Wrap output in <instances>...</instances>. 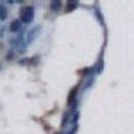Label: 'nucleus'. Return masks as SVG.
Wrapping results in <instances>:
<instances>
[{
  "label": "nucleus",
  "instance_id": "3",
  "mask_svg": "<svg viewBox=\"0 0 134 134\" xmlns=\"http://www.w3.org/2000/svg\"><path fill=\"white\" fill-rule=\"evenodd\" d=\"M9 31L14 32V34L21 32V21H20V20H13V21L9 23Z\"/></svg>",
  "mask_w": 134,
  "mask_h": 134
},
{
  "label": "nucleus",
  "instance_id": "11",
  "mask_svg": "<svg viewBox=\"0 0 134 134\" xmlns=\"http://www.w3.org/2000/svg\"><path fill=\"white\" fill-rule=\"evenodd\" d=\"M68 122H70V114L66 113V114H64V118H63V122H61V125H63V127H64V125L68 124Z\"/></svg>",
  "mask_w": 134,
  "mask_h": 134
},
{
  "label": "nucleus",
  "instance_id": "7",
  "mask_svg": "<svg viewBox=\"0 0 134 134\" xmlns=\"http://www.w3.org/2000/svg\"><path fill=\"white\" fill-rule=\"evenodd\" d=\"M102 68H104V59L100 57V59L97 61V64H95V68H91V70H93V73H100V72H102Z\"/></svg>",
  "mask_w": 134,
  "mask_h": 134
},
{
  "label": "nucleus",
  "instance_id": "5",
  "mask_svg": "<svg viewBox=\"0 0 134 134\" xmlns=\"http://www.w3.org/2000/svg\"><path fill=\"white\" fill-rule=\"evenodd\" d=\"M61 9H63V2H61V0H52V2H50V11L59 13Z\"/></svg>",
  "mask_w": 134,
  "mask_h": 134
},
{
  "label": "nucleus",
  "instance_id": "12",
  "mask_svg": "<svg viewBox=\"0 0 134 134\" xmlns=\"http://www.w3.org/2000/svg\"><path fill=\"white\" fill-rule=\"evenodd\" d=\"M13 57H14V52H13V50H11V52H7L5 59H7V61H13Z\"/></svg>",
  "mask_w": 134,
  "mask_h": 134
},
{
  "label": "nucleus",
  "instance_id": "10",
  "mask_svg": "<svg viewBox=\"0 0 134 134\" xmlns=\"http://www.w3.org/2000/svg\"><path fill=\"white\" fill-rule=\"evenodd\" d=\"M88 73H93L91 68H82V70H79V75H81V77H88Z\"/></svg>",
  "mask_w": 134,
  "mask_h": 134
},
{
  "label": "nucleus",
  "instance_id": "8",
  "mask_svg": "<svg viewBox=\"0 0 134 134\" xmlns=\"http://www.w3.org/2000/svg\"><path fill=\"white\" fill-rule=\"evenodd\" d=\"M5 18H7V7H5V5L2 4V5H0V20L4 21Z\"/></svg>",
  "mask_w": 134,
  "mask_h": 134
},
{
  "label": "nucleus",
  "instance_id": "1",
  "mask_svg": "<svg viewBox=\"0 0 134 134\" xmlns=\"http://www.w3.org/2000/svg\"><path fill=\"white\" fill-rule=\"evenodd\" d=\"M32 18H34V5H21V9H20L21 25L23 23H32Z\"/></svg>",
  "mask_w": 134,
  "mask_h": 134
},
{
  "label": "nucleus",
  "instance_id": "14",
  "mask_svg": "<svg viewBox=\"0 0 134 134\" xmlns=\"http://www.w3.org/2000/svg\"><path fill=\"white\" fill-rule=\"evenodd\" d=\"M77 129H79V127H77V125H73L72 129H70V131H68V134H75V132H77Z\"/></svg>",
  "mask_w": 134,
  "mask_h": 134
},
{
  "label": "nucleus",
  "instance_id": "13",
  "mask_svg": "<svg viewBox=\"0 0 134 134\" xmlns=\"http://www.w3.org/2000/svg\"><path fill=\"white\" fill-rule=\"evenodd\" d=\"M93 81H95V77H90V79L86 81V88H90V86L93 84Z\"/></svg>",
  "mask_w": 134,
  "mask_h": 134
},
{
  "label": "nucleus",
  "instance_id": "2",
  "mask_svg": "<svg viewBox=\"0 0 134 134\" xmlns=\"http://www.w3.org/2000/svg\"><path fill=\"white\" fill-rule=\"evenodd\" d=\"M79 90H81V86H75V88H72V91L68 93V100H66V104H68V107H70L72 111H75V107H77V97H79Z\"/></svg>",
  "mask_w": 134,
  "mask_h": 134
},
{
  "label": "nucleus",
  "instance_id": "9",
  "mask_svg": "<svg viewBox=\"0 0 134 134\" xmlns=\"http://www.w3.org/2000/svg\"><path fill=\"white\" fill-rule=\"evenodd\" d=\"M77 120H79V111L75 109V111H72V116H70V122H72L73 125H77Z\"/></svg>",
  "mask_w": 134,
  "mask_h": 134
},
{
  "label": "nucleus",
  "instance_id": "4",
  "mask_svg": "<svg viewBox=\"0 0 134 134\" xmlns=\"http://www.w3.org/2000/svg\"><path fill=\"white\" fill-rule=\"evenodd\" d=\"M40 29H41L40 25H36L34 29H31V31H29V34H27V38H25V43H31L32 40H34V38L38 36V32H40Z\"/></svg>",
  "mask_w": 134,
  "mask_h": 134
},
{
  "label": "nucleus",
  "instance_id": "15",
  "mask_svg": "<svg viewBox=\"0 0 134 134\" xmlns=\"http://www.w3.org/2000/svg\"><path fill=\"white\" fill-rule=\"evenodd\" d=\"M54 134H61V132H54Z\"/></svg>",
  "mask_w": 134,
  "mask_h": 134
},
{
  "label": "nucleus",
  "instance_id": "6",
  "mask_svg": "<svg viewBox=\"0 0 134 134\" xmlns=\"http://www.w3.org/2000/svg\"><path fill=\"white\" fill-rule=\"evenodd\" d=\"M77 5H79V2H66V5H63V9H64V13H72L73 9H77Z\"/></svg>",
  "mask_w": 134,
  "mask_h": 134
},
{
  "label": "nucleus",
  "instance_id": "16",
  "mask_svg": "<svg viewBox=\"0 0 134 134\" xmlns=\"http://www.w3.org/2000/svg\"><path fill=\"white\" fill-rule=\"evenodd\" d=\"M61 134H63V132H61Z\"/></svg>",
  "mask_w": 134,
  "mask_h": 134
}]
</instances>
